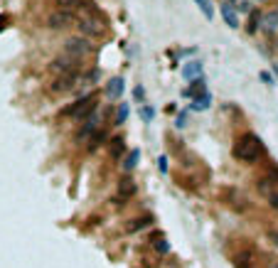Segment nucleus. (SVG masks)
Here are the masks:
<instances>
[{
    "mask_svg": "<svg viewBox=\"0 0 278 268\" xmlns=\"http://www.w3.org/2000/svg\"><path fill=\"white\" fill-rule=\"evenodd\" d=\"M135 192H138L135 180H130V177H121V182H118V199H121V204H123L126 199H130Z\"/></svg>",
    "mask_w": 278,
    "mask_h": 268,
    "instance_id": "nucleus-8",
    "label": "nucleus"
},
{
    "mask_svg": "<svg viewBox=\"0 0 278 268\" xmlns=\"http://www.w3.org/2000/svg\"><path fill=\"white\" fill-rule=\"evenodd\" d=\"M271 268H278V263H271Z\"/></svg>",
    "mask_w": 278,
    "mask_h": 268,
    "instance_id": "nucleus-32",
    "label": "nucleus"
},
{
    "mask_svg": "<svg viewBox=\"0 0 278 268\" xmlns=\"http://www.w3.org/2000/svg\"><path fill=\"white\" fill-rule=\"evenodd\" d=\"M104 140H106V133H104V131H94L91 143H89V150H96V148H99Z\"/></svg>",
    "mask_w": 278,
    "mask_h": 268,
    "instance_id": "nucleus-21",
    "label": "nucleus"
},
{
    "mask_svg": "<svg viewBox=\"0 0 278 268\" xmlns=\"http://www.w3.org/2000/svg\"><path fill=\"white\" fill-rule=\"evenodd\" d=\"M197 3V8L202 10V15L207 20H214V5H212V0H195Z\"/></svg>",
    "mask_w": 278,
    "mask_h": 268,
    "instance_id": "nucleus-18",
    "label": "nucleus"
},
{
    "mask_svg": "<svg viewBox=\"0 0 278 268\" xmlns=\"http://www.w3.org/2000/svg\"><path fill=\"white\" fill-rule=\"evenodd\" d=\"M202 74V62H197V59H192V62H187L185 67H182V77L185 79H195Z\"/></svg>",
    "mask_w": 278,
    "mask_h": 268,
    "instance_id": "nucleus-16",
    "label": "nucleus"
},
{
    "mask_svg": "<svg viewBox=\"0 0 278 268\" xmlns=\"http://www.w3.org/2000/svg\"><path fill=\"white\" fill-rule=\"evenodd\" d=\"M209 103H212V96H209V91H204L202 96H195L192 111H207V109H209Z\"/></svg>",
    "mask_w": 278,
    "mask_h": 268,
    "instance_id": "nucleus-17",
    "label": "nucleus"
},
{
    "mask_svg": "<svg viewBox=\"0 0 278 268\" xmlns=\"http://www.w3.org/2000/svg\"><path fill=\"white\" fill-rule=\"evenodd\" d=\"M59 3V10H69V8H79L81 0H57Z\"/></svg>",
    "mask_w": 278,
    "mask_h": 268,
    "instance_id": "nucleus-25",
    "label": "nucleus"
},
{
    "mask_svg": "<svg viewBox=\"0 0 278 268\" xmlns=\"http://www.w3.org/2000/svg\"><path fill=\"white\" fill-rule=\"evenodd\" d=\"M79 67H81V62L67 57V55H64V57H57L55 62H52V69H55L57 74H76Z\"/></svg>",
    "mask_w": 278,
    "mask_h": 268,
    "instance_id": "nucleus-6",
    "label": "nucleus"
},
{
    "mask_svg": "<svg viewBox=\"0 0 278 268\" xmlns=\"http://www.w3.org/2000/svg\"><path fill=\"white\" fill-rule=\"evenodd\" d=\"M138 160H141V150H130L128 157L123 160V168H126V170H133V168L138 165Z\"/></svg>",
    "mask_w": 278,
    "mask_h": 268,
    "instance_id": "nucleus-19",
    "label": "nucleus"
},
{
    "mask_svg": "<svg viewBox=\"0 0 278 268\" xmlns=\"http://www.w3.org/2000/svg\"><path fill=\"white\" fill-rule=\"evenodd\" d=\"M219 13H222V18L226 20V25L229 27H239V15H237V8L229 3V0H224V3H219Z\"/></svg>",
    "mask_w": 278,
    "mask_h": 268,
    "instance_id": "nucleus-9",
    "label": "nucleus"
},
{
    "mask_svg": "<svg viewBox=\"0 0 278 268\" xmlns=\"http://www.w3.org/2000/svg\"><path fill=\"white\" fill-rule=\"evenodd\" d=\"M261 79H263L266 84H273V79H271V74H266V72H261Z\"/></svg>",
    "mask_w": 278,
    "mask_h": 268,
    "instance_id": "nucleus-30",
    "label": "nucleus"
},
{
    "mask_svg": "<svg viewBox=\"0 0 278 268\" xmlns=\"http://www.w3.org/2000/svg\"><path fill=\"white\" fill-rule=\"evenodd\" d=\"M94 106H96V98L89 94V96H84V98H79V101H74L72 106H67L62 111V116L64 118H86L94 111Z\"/></svg>",
    "mask_w": 278,
    "mask_h": 268,
    "instance_id": "nucleus-4",
    "label": "nucleus"
},
{
    "mask_svg": "<svg viewBox=\"0 0 278 268\" xmlns=\"http://www.w3.org/2000/svg\"><path fill=\"white\" fill-rule=\"evenodd\" d=\"M259 27L266 32V35H273V32H278V13L273 10V13H266V15H261V22Z\"/></svg>",
    "mask_w": 278,
    "mask_h": 268,
    "instance_id": "nucleus-10",
    "label": "nucleus"
},
{
    "mask_svg": "<svg viewBox=\"0 0 278 268\" xmlns=\"http://www.w3.org/2000/svg\"><path fill=\"white\" fill-rule=\"evenodd\" d=\"M76 84H79V77H76V74H59V77L52 81V91H55V94H69Z\"/></svg>",
    "mask_w": 278,
    "mask_h": 268,
    "instance_id": "nucleus-7",
    "label": "nucleus"
},
{
    "mask_svg": "<svg viewBox=\"0 0 278 268\" xmlns=\"http://www.w3.org/2000/svg\"><path fill=\"white\" fill-rule=\"evenodd\" d=\"M237 268H254V251H239L234 258Z\"/></svg>",
    "mask_w": 278,
    "mask_h": 268,
    "instance_id": "nucleus-15",
    "label": "nucleus"
},
{
    "mask_svg": "<svg viewBox=\"0 0 278 268\" xmlns=\"http://www.w3.org/2000/svg\"><path fill=\"white\" fill-rule=\"evenodd\" d=\"M109 153H111L113 160H118L121 155L126 153V140L121 138V135H116V138H111V143H109Z\"/></svg>",
    "mask_w": 278,
    "mask_h": 268,
    "instance_id": "nucleus-14",
    "label": "nucleus"
},
{
    "mask_svg": "<svg viewBox=\"0 0 278 268\" xmlns=\"http://www.w3.org/2000/svg\"><path fill=\"white\" fill-rule=\"evenodd\" d=\"M94 52H96V47L84 37H69L64 42V55L72 57V59H79V62L84 57H91Z\"/></svg>",
    "mask_w": 278,
    "mask_h": 268,
    "instance_id": "nucleus-3",
    "label": "nucleus"
},
{
    "mask_svg": "<svg viewBox=\"0 0 278 268\" xmlns=\"http://www.w3.org/2000/svg\"><path fill=\"white\" fill-rule=\"evenodd\" d=\"M271 239H273V241H276V246H278V234H271Z\"/></svg>",
    "mask_w": 278,
    "mask_h": 268,
    "instance_id": "nucleus-31",
    "label": "nucleus"
},
{
    "mask_svg": "<svg viewBox=\"0 0 278 268\" xmlns=\"http://www.w3.org/2000/svg\"><path fill=\"white\" fill-rule=\"evenodd\" d=\"M153 224V214H143V217H135V219H130L128 224H126V231H141L146 229V227H150Z\"/></svg>",
    "mask_w": 278,
    "mask_h": 268,
    "instance_id": "nucleus-13",
    "label": "nucleus"
},
{
    "mask_svg": "<svg viewBox=\"0 0 278 268\" xmlns=\"http://www.w3.org/2000/svg\"><path fill=\"white\" fill-rule=\"evenodd\" d=\"M261 150H263V145H261L259 135L244 133L239 140H237V145H234L231 153H234V157L241 160V163H254V160L261 155Z\"/></svg>",
    "mask_w": 278,
    "mask_h": 268,
    "instance_id": "nucleus-2",
    "label": "nucleus"
},
{
    "mask_svg": "<svg viewBox=\"0 0 278 268\" xmlns=\"http://www.w3.org/2000/svg\"><path fill=\"white\" fill-rule=\"evenodd\" d=\"M133 96H135L138 101H143V98H146V89H143V86H135V91H133Z\"/></svg>",
    "mask_w": 278,
    "mask_h": 268,
    "instance_id": "nucleus-27",
    "label": "nucleus"
},
{
    "mask_svg": "<svg viewBox=\"0 0 278 268\" xmlns=\"http://www.w3.org/2000/svg\"><path fill=\"white\" fill-rule=\"evenodd\" d=\"M276 13H278V8H276Z\"/></svg>",
    "mask_w": 278,
    "mask_h": 268,
    "instance_id": "nucleus-34",
    "label": "nucleus"
},
{
    "mask_svg": "<svg viewBox=\"0 0 278 268\" xmlns=\"http://www.w3.org/2000/svg\"><path fill=\"white\" fill-rule=\"evenodd\" d=\"M259 3H263V0H259Z\"/></svg>",
    "mask_w": 278,
    "mask_h": 268,
    "instance_id": "nucleus-33",
    "label": "nucleus"
},
{
    "mask_svg": "<svg viewBox=\"0 0 278 268\" xmlns=\"http://www.w3.org/2000/svg\"><path fill=\"white\" fill-rule=\"evenodd\" d=\"M153 241H155V249L160 251V253H167V251H170V244H167V241L163 239V236H155Z\"/></svg>",
    "mask_w": 278,
    "mask_h": 268,
    "instance_id": "nucleus-22",
    "label": "nucleus"
},
{
    "mask_svg": "<svg viewBox=\"0 0 278 268\" xmlns=\"http://www.w3.org/2000/svg\"><path fill=\"white\" fill-rule=\"evenodd\" d=\"M175 126H177V128H185V126H187V116H185V114H180V116H177Z\"/></svg>",
    "mask_w": 278,
    "mask_h": 268,
    "instance_id": "nucleus-28",
    "label": "nucleus"
},
{
    "mask_svg": "<svg viewBox=\"0 0 278 268\" xmlns=\"http://www.w3.org/2000/svg\"><path fill=\"white\" fill-rule=\"evenodd\" d=\"M123 91H126V81L121 77H113L111 81L106 84V96H109V98H121Z\"/></svg>",
    "mask_w": 278,
    "mask_h": 268,
    "instance_id": "nucleus-12",
    "label": "nucleus"
},
{
    "mask_svg": "<svg viewBox=\"0 0 278 268\" xmlns=\"http://www.w3.org/2000/svg\"><path fill=\"white\" fill-rule=\"evenodd\" d=\"M72 22H74V15H72L69 10H52V13L47 15V25H50L52 30H67Z\"/></svg>",
    "mask_w": 278,
    "mask_h": 268,
    "instance_id": "nucleus-5",
    "label": "nucleus"
},
{
    "mask_svg": "<svg viewBox=\"0 0 278 268\" xmlns=\"http://www.w3.org/2000/svg\"><path fill=\"white\" fill-rule=\"evenodd\" d=\"M96 123H99V116L96 114H91V116H86L84 118V128L76 133V140L81 143V140H86V138H91V133L96 131Z\"/></svg>",
    "mask_w": 278,
    "mask_h": 268,
    "instance_id": "nucleus-11",
    "label": "nucleus"
},
{
    "mask_svg": "<svg viewBox=\"0 0 278 268\" xmlns=\"http://www.w3.org/2000/svg\"><path fill=\"white\" fill-rule=\"evenodd\" d=\"M259 22H261V13H256V10H254V13H251V25H249V32H251V35L259 30Z\"/></svg>",
    "mask_w": 278,
    "mask_h": 268,
    "instance_id": "nucleus-23",
    "label": "nucleus"
},
{
    "mask_svg": "<svg viewBox=\"0 0 278 268\" xmlns=\"http://www.w3.org/2000/svg\"><path fill=\"white\" fill-rule=\"evenodd\" d=\"M153 116H155V109H153V106H143V109H141V118H143L146 123L153 121Z\"/></svg>",
    "mask_w": 278,
    "mask_h": 268,
    "instance_id": "nucleus-24",
    "label": "nucleus"
},
{
    "mask_svg": "<svg viewBox=\"0 0 278 268\" xmlns=\"http://www.w3.org/2000/svg\"><path fill=\"white\" fill-rule=\"evenodd\" d=\"M268 202H271L273 209H278V192H271V194H268Z\"/></svg>",
    "mask_w": 278,
    "mask_h": 268,
    "instance_id": "nucleus-29",
    "label": "nucleus"
},
{
    "mask_svg": "<svg viewBox=\"0 0 278 268\" xmlns=\"http://www.w3.org/2000/svg\"><path fill=\"white\" fill-rule=\"evenodd\" d=\"M79 30L91 35V37H101L106 32L104 18L96 13V8L91 3H79Z\"/></svg>",
    "mask_w": 278,
    "mask_h": 268,
    "instance_id": "nucleus-1",
    "label": "nucleus"
},
{
    "mask_svg": "<svg viewBox=\"0 0 278 268\" xmlns=\"http://www.w3.org/2000/svg\"><path fill=\"white\" fill-rule=\"evenodd\" d=\"M128 114H130L128 103H123V101H121V106H118V111H116V123H118V126H121V123H126V121H128Z\"/></svg>",
    "mask_w": 278,
    "mask_h": 268,
    "instance_id": "nucleus-20",
    "label": "nucleus"
},
{
    "mask_svg": "<svg viewBox=\"0 0 278 268\" xmlns=\"http://www.w3.org/2000/svg\"><path fill=\"white\" fill-rule=\"evenodd\" d=\"M158 170H160V173H163V175L167 173V157H165V155H163V157L158 160Z\"/></svg>",
    "mask_w": 278,
    "mask_h": 268,
    "instance_id": "nucleus-26",
    "label": "nucleus"
}]
</instances>
